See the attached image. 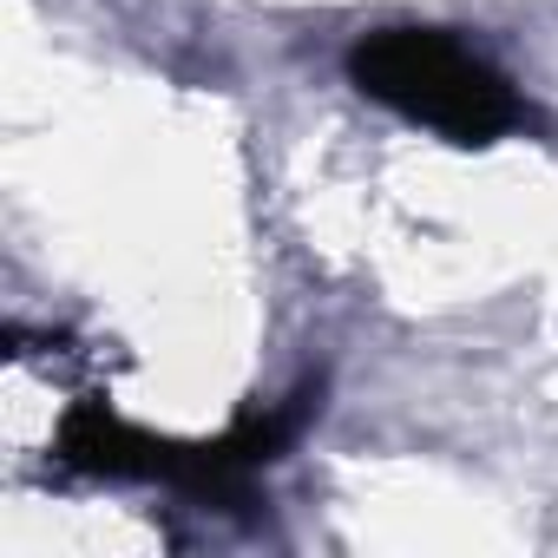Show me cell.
Segmentation results:
<instances>
[{
  "instance_id": "obj_1",
  "label": "cell",
  "mask_w": 558,
  "mask_h": 558,
  "mask_svg": "<svg viewBox=\"0 0 558 558\" xmlns=\"http://www.w3.org/2000/svg\"><path fill=\"white\" fill-rule=\"evenodd\" d=\"M349 86L447 145H499L525 125L512 80L447 27H375L349 47Z\"/></svg>"
}]
</instances>
